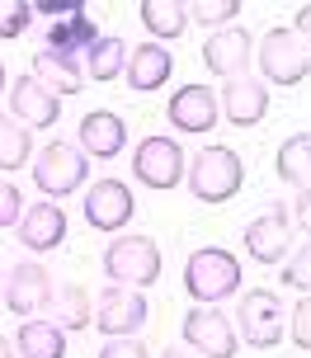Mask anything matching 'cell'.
Segmentation results:
<instances>
[{
    "mask_svg": "<svg viewBox=\"0 0 311 358\" xmlns=\"http://www.w3.org/2000/svg\"><path fill=\"white\" fill-rule=\"evenodd\" d=\"M255 62H259L264 85H302V80H307V71H311L307 43H302L288 24H283V29H269V34L259 38Z\"/></svg>",
    "mask_w": 311,
    "mask_h": 358,
    "instance_id": "6",
    "label": "cell"
},
{
    "mask_svg": "<svg viewBox=\"0 0 311 358\" xmlns=\"http://www.w3.org/2000/svg\"><path fill=\"white\" fill-rule=\"evenodd\" d=\"M161 245L151 241V236H118L109 241V250H104V278L118 287H137V292H147L156 278H161Z\"/></svg>",
    "mask_w": 311,
    "mask_h": 358,
    "instance_id": "4",
    "label": "cell"
},
{
    "mask_svg": "<svg viewBox=\"0 0 311 358\" xmlns=\"http://www.w3.org/2000/svg\"><path fill=\"white\" fill-rule=\"evenodd\" d=\"M278 283L311 297V245H297L293 259H283V273H278Z\"/></svg>",
    "mask_w": 311,
    "mask_h": 358,
    "instance_id": "29",
    "label": "cell"
},
{
    "mask_svg": "<svg viewBox=\"0 0 311 358\" xmlns=\"http://www.w3.org/2000/svg\"><path fill=\"white\" fill-rule=\"evenodd\" d=\"M184 292L198 306H222L240 292V259L222 245H198L184 259Z\"/></svg>",
    "mask_w": 311,
    "mask_h": 358,
    "instance_id": "1",
    "label": "cell"
},
{
    "mask_svg": "<svg viewBox=\"0 0 311 358\" xmlns=\"http://www.w3.org/2000/svg\"><path fill=\"white\" fill-rule=\"evenodd\" d=\"M132 213H137V198H132V189L123 179H94L85 189V222L94 231L118 236L132 222Z\"/></svg>",
    "mask_w": 311,
    "mask_h": 358,
    "instance_id": "12",
    "label": "cell"
},
{
    "mask_svg": "<svg viewBox=\"0 0 311 358\" xmlns=\"http://www.w3.org/2000/svg\"><path fill=\"white\" fill-rule=\"evenodd\" d=\"M250 62H255V38L245 34L240 24L217 29V34H208V43H203V66H208L212 76H222V80L245 76Z\"/></svg>",
    "mask_w": 311,
    "mask_h": 358,
    "instance_id": "14",
    "label": "cell"
},
{
    "mask_svg": "<svg viewBox=\"0 0 311 358\" xmlns=\"http://www.w3.org/2000/svg\"><path fill=\"white\" fill-rule=\"evenodd\" d=\"M34 184L43 198H71L75 189L90 184V156L71 142H48L34 156Z\"/></svg>",
    "mask_w": 311,
    "mask_h": 358,
    "instance_id": "5",
    "label": "cell"
},
{
    "mask_svg": "<svg viewBox=\"0 0 311 358\" xmlns=\"http://www.w3.org/2000/svg\"><path fill=\"white\" fill-rule=\"evenodd\" d=\"M0 358H15V344L5 340V335H0Z\"/></svg>",
    "mask_w": 311,
    "mask_h": 358,
    "instance_id": "38",
    "label": "cell"
},
{
    "mask_svg": "<svg viewBox=\"0 0 311 358\" xmlns=\"http://www.w3.org/2000/svg\"><path fill=\"white\" fill-rule=\"evenodd\" d=\"M5 90H10V76H5V66H0V94H5Z\"/></svg>",
    "mask_w": 311,
    "mask_h": 358,
    "instance_id": "39",
    "label": "cell"
},
{
    "mask_svg": "<svg viewBox=\"0 0 311 358\" xmlns=\"http://www.w3.org/2000/svg\"><path fill=\"white\" fill-rule=\"evenodd\" d=\"M15 231H19V245H29L34 255H48L66 241V208H57L52 198H38L34 208H24Z\"/></svg>",
    "mask_w": 311,
    "mask_h": 358,
    "instance_id": "17",
    "label": "cell"
},
{
    "mask_svg": "<svg viewBox=\"0 0 311 358\" xmlns=\"http://www.w3.org/2000/svg\"><path fill=\"white\" fill-rule=\"evenodd\" d=\"M142 24H147V34L156 43H170V38H184L189 29V5L184 0H142Z\"/></svg>",
    "mask_w": 311,
    "mask_h": 358,
    "instance_id": "25",
    "label": "cell"
},
{
    "mask_svg": "<svg viewBox=\"0 0 311 358\" xmlns=\"http://www.w3.org/2000/svg\"><path fill=\"white\" fill-rule=\"evenodd\" d=\"M288 217H293V227H302L311 236V189H297V203L288 208Z\"/></svg>",
    "mask_w": 311,
    "mask_h": 358,
    "instance_id": "35",
    "label": "cell"
},
{
    "mask_svg": "<svg viewBox=\"0 0 311 358\" xmlns=\"http://www.w3.org/2000/svg\"><path fill=\"white\" fill-rule=\"evenodd\" d=\"M240 245L255 264H283L288 250H293V217H288V203H269L255 222H245L240 231Z\"/></svg>",
    "mask_w": 311,
    "mask_h": 358,
    "instance_id": "10",
    "label": "cell"
},
{
    "mask_svg": "<svg viewBox=\"0 0 311 358\" xmlns=\"http://www.w3.org/2000/svg\"><path fill=\"white\" fill-rule=\"evenodd\" d=\"M180 330H184V349L198 358H236L240 349L236 325H231V316L222 306H189Z\"/></svg>",
    "mask_w": 311,
    "mask_h": 358,
    "instance_id": "7",
    "label": "cell"
},
{
    "mask_svg": "<svg viewBox=\"0 0 311 358\" xmlns=\"http://www.w3.org/2000/svg\"><path fill=\"white\" fill-rule=\"evenodd\" d=\"M34 76H38V80H43L48 90H52L57 99H62V94H80V85H85L80 57L52 52V48H38V57H34Z\"/></svg>",
    "mask_w": 311,
    "mask_h": 358,
    "instance_id": "20",
    "label": "cell"
},
{
    "mask_svg": "<svg viewBox=\"0 0 311 358\" xmlns=\"http://www.w3.org/2000/svg\"><path fill=\"white\" fill-rule=\"evenodd\" d=\"M217 108L231 127H255L259 118L269 113V85H264L259 76H236V80L222 85Z\"/></svg>",
    "mask_w": 311,
    "mask_h": 358,
    "instance_id": "16",
    "label": "cell"
},
{
    "mask_svg": "<svg viewBox=\"0 0 311 358\" xmlns=\"http://www.w3.org/2000/svg\"><path fill=\"white\" fill-rule=\"evenodd\" d=\"M293 34L307 43V52H311V5H302V10L293 15Z\"/></svg>",
    "mask_w": 311,
    "mask_h": 358,
    "instance_id": "36",
    "label": "cell"
},
{
    "mask_svg": "<svg viewBox=\"0 0 311 358\" xmlns=\"http://www.w3.org/2000/svg\"><path fill=\"white\" fill-rule=\"evenodd\" d=\"M0 292H5V268H0Z\"/></svg>",
    "mask_w": 311,
    "mask_h": 358,
    "instance_id": "40",
    "label": "cell"
},
{
    "mask_svg": "<svg viewBox=\"0 0 311 358\" xmlns=\"http://www.w3.org/2000/svg\"><path fill=\"white\" fill-rule=\"evenodd\" d=\"M184 184L198 203H226L245 184V161L231 146H203V151H194V161L184 165Z\"/></svg>",
    "mask_w": 311,
    "mask_h": 358,
    "instance_id": "2",
    "label": "cell"
},
{
    "mask_svg": "<svg viewBox=\"0 0 311 358\" xmlns=\"http://www.w3.org/2000/svg\"><path fill=\"white\" fill-rule=\"evenodd\" d=\"M132 175H137V184H147L156 194L184 184V146L175 137H165V132L142 137L137 151H132Z\"/></svg>",
    "mask_w": 311,
    "mask_h": 358,
    "instance_id": "9",
    "label": "cell"
},
{
    "mask_svg": "<svg viewBox=\"0 0 311 358\" xmlns=\"http://www.w3.org/2000/svg\"><path fill=\"white\" fill-rule=\"evenodd\" d=\"M99 24L90 15H75V19H62V24H48L43 29V48H52V52H66V57H85L99 43Z\"/></svg>",
    "mask_w": 311,
    "mask_h": 358,
    "instance_id": "21",
    "label": "cell"
},
{
    "mask_svg": "<svg viewBox=\"0 0 311 358\" xmlns=\"http://www.w3.org/2000/svg\"><path fill=\"white\" fill-rule=\"evenodd\" d=\"M165 118H170L175 132H212L222 118L217 94L208 85H180L170 94V104H165Z\"/></svg>",
    "mask_w": 311,
    "mask_h": 358,
    "instance_id": "15",
    "label": "cell"
},
{
    "mask_svg": "<svg viewBox=\"0 0 311 358\" xmlns=\"http://www.w3.org/2000/svg\"><path fill=\"white\" fill-rule=\"evenodd\" d=\"M240 15V0H189V24L203 29H231V19Z\"/></svg>",
    "mask_w": 311,
    "mask_h": 358,
    "instance_id": "28",
    "label": "cell"
},
{
    "mask_svg": "<svg viewBox=\"0 0 311 358\" xmlns=\"http://www.w3.org/2000/svg\"><path fill=\"white\" fill-rule=\"evenodd\" d=\"M5 306L15 311V316H24V321H38L43 311H52V297H57V287H52V273L38 264V259H19L10 273H5Z\"/></svg>",
    "mask_w": 311,
    "mask_h": 358,
    "instance_id": "11",
    "label": "cell"
},
{
    "mask_svg": "<svg viewBox=\"0 0 311 358\" xmlns=\"http://www.w3.org/2000/svg\"><path fill=\"white\" fill-rule=\"evenodd\" d=\"M75 146L94 156V161H113V156H123V146H128V123L109 113V108H94L80 118V132H75Z\"/></svg>",
    "mask_w": 311,
    "mask_h": 358,
    "instance_id": "18",
    "label": "cell"
},
{
    "mask_svg": "<svg viewBox=\"0 0 311 358\" xmlns=\"http://www.w3.org/2000/svg\"><path fill=\"white\" fill-rule=\"evenodd\" d=\"M34 15H43V19H52V24H62V19L85 15V5H71V0H34Z\"/></svg>",
    "mask_w": 311,
    "mask_h": 358,
    "instance_id": "33",
    "label": "cell"
},
{
    "mask_svg": "<svg viewBox=\"0 0 311 358\" xmlns=\"http://www.w3.org/2000/svg\"><path fill=\"white\" fill-rule=\"evenodd\" d=\"M99 358H151V354H147V344L132 335V340H104Z\"/></svg>",
    "mask_w": 311,
    "mask_h": 358,
    "instance_id": "34",
    "label": "cell"
},
{
    "mask_svg": "<svg viewBox=\"0 0 311 358\" xmlns=\"http://www.w3.org/2000/svg\"><path fill=\"white\" fill-rule=\"evenodd\" d=\"M34 24V5L29 0H0V38H19Z\"/></svg>",
    "mask_w": 311,
    "mask_h": 358,
    "instance_id": "30",
    "label": "cell"
},
{
    "mask_svg": "<svg viewBox=\"0 0 311 358\" xmlns=\"http://www.w3.org/2000/svg\"><path fill=\"white\" fill-rule=\"evenodd\" d=\"M274 170L283 184H293V189H311V132H293V137H283L274 151Z\"/></svg>",
    "mask_w": 311,
    "mask_h": 358,
    "instance_id": "23",
    "label": "cell"
},
{
    "mask_svg": "<svg viewBox=\"0 0 311 358\" xmlns=\"http://www.w3.org/2000/svg\"><path fill=\"white\" fill-rule=\"evenodd\" d=\"M29 156H34L29 127H19L10 113H0V170H24Z\"/></svg>",
    "mask_w": 311,
    "mask_h": 358,
    "instance_id": "26",
    "label": "cell"
},
{
    "mask_svg": "<svg viewBox=\"0 0 311 358\" xmlns=\"http://www.w3.org/2000/svg\"><path fill=\"white\" fill-rule=\"evenodd\" d=\"M5 99H10V118H15L19 127H34L38 132V127H52L57 118H62V99H57L34 71L15 76L10 90H5Z\"/></svg>",
    "mask_w": 311,
    "mask_h": 358,
    "instance_id": "13",
    "label": "cell"
},
{
    "mask_svg": "<svg viewBox=\"0 0 311 358\" xmlns=\"http://www.w3.org/2000/svg\"><path fill=\"white\" fill-rule=\"evenodd\" d=\"M156 358H194V354H189V349H180V344H175V349H165V354H156Z\"/></svg>",
    "mask_w": 311,
    "mask_h": 358,
    "instance_id": "37",
    "label": "cell"
},
{
    "mask_svg": "<svg viewBox=\"0 0 311 358\" xmlns=\"http://www.w3.org/2000/svg\"><path fill=\"white\" fill-rule=\"evenodd\" d=\"M123 66H128V43H123L118 34L99 38L90 52L80 57V71H85V80H99V85L118 80V76H123Z\"/></svg>",
    "mask_w": 311,
    "mask_h": 358,
    "instance_id": "24",
    "label": "cell"
},
{
    "mask_svg": "<svg viewBox=\"0 0 311 358\" xmlns=\"http://www.w3.org/2000/svg\"><path fill=\"white\" fill-rule=\"evenodd\" d=\"M288 335H293L297 349H311V297L293 306V316H288Z\"/></svg>",
    "mask_w": 311,
    "mask_h": 358,
    "instance_id": "32",
    "label": "cell"
},
{
    "mask_svg": "<svg viewBox=\"0 0 311 358\" xmlns=\"http://www.w3.org/2000/svg\"><path fill=\"white\" fill-rule=\"evenodd\" d=\"M170 76H175V52H170L165 43H142V48H128L123 80H128L137 94H151V90H161Z\"/></svg>",
    "mask_w": 311,
    "mask_h": 358,
    "instance_id": "19",
    "label": "cell"
},
{
    "mask_svg": "<svg viewBox=\"0 0 311 358\" xmlns=\"http://www.w3.org/2000/svg\"><path fill=\"white\" fill-rule=\"evenodd\" d=\"M24 194H19L15 179H0V231H10V227H19V217H24Z\"/></svg>",
    "mask_w": 311,
    "mask_h": 358,
    "instance_id": "31",
    "label": "cell"
},
{
    "mask_svg": "<svg viewBox=\"0 0 311 358\" xmlns=\"http://www.w3.org/2000/svg\"><path fill=\"white\" fill-rule=\"evenodd\" d=\"M52 306H57V316L52 321L62 325V330H85V325H94V306H90V297H85V287H62L52 297Z\"/></svg>",
    "mask_w": 311,
    "mask_h": 358,
    "instance_id": "27",
    "label": "cell"
},
{
    "mask_svg": "<svg viewBox=\"0 0 311 358\" xmlns=\"http://www.w3.org/2000/svg\"><path fill=\"white\" fill-rule=\"evenodd\" d=\"M15 354L19 358H66V330L57 321H19Z\"/></svg>",
    "mask_w": 311,
    "mask_h": 358,
    "instance_id": "22",
    "label": "cell"
},
{
    "mask_svg": "<svg viewBox=\"0 0 311 358\" xmlns=\"http://www.w3.org/2000/svg\"><path fill=\"white\" fill-rule=\"evenodd\" d=\"M147 321H151V302H147V292H137V287L109 283L94 297V330L104 340H132Z\"/></svg>",
    "mask_w": 311,
    "mask_h": 358,
    "instance_id": "8",
    "label": "cell"
},
{
    "mask_svg": "<svg viewBox=\"0 0 311 358\" xmlns=\"http://www.w3.org/2000/svg\"><path fill=\"white\" fill-rule=\"evenodd\" d=\"M231 325H236V335L250 344V349H274V344H283V335H288L283 297H278L274 287H250V292H240Z\"/></svg>",
    "mask_w": 311,
    "mask_h": 358,
    "instance_id": "3",
    "label": "cell"
}]
</instances>
